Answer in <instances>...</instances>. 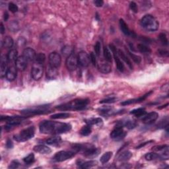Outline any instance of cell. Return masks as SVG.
Returning <instances> with one entry per match:
<instances>
[{"label":"cell","mask_w":169,"mask_h":169,"mask_svg":"<svg viewBox=\"0 0 169 169\" xmlns=\"http://www.w3.org/2000/svg\"><path fill=\"white\" fill-rule=\"evenodd\" d=\"M40 132L45 134H60L66 133L72 129L69 123L55 122L52 121H43L40 123Z\"/></svg>","instance_id":"1"},{"label":"cell","mask_w":169,"mask_h":169,"mask_svg":"<svg viewBox=\"0 0 169 169\" xmlns=\"http://www.w3.org/2000/svg\"><path fill=\"white\" fill-rule=\"evenodd\" d=\"M89 99H76L72 100L71 102L65 103L56 107V108L61 110H83L89 104Z\"/></svg>","instance_id":"2"},{"label":"cell","mask_w":169,"mask_h":169,"mask_svg":"<svg viewBox=\"0 0 169 169\" xmlns=\"http://www.w3.org/2000/svg\"><path fill=\"white\" fill-rule=\"evenodd\" d=\"M141 25L147 31L154 32L158 29L159 23L155 17L151 15H146L141 20Z\"/></svg>","instance_id":"3"},{"label":"cell","mask_w":169,"mask_h":169,"mask_svg":"<svg viewBox=\"0 0 169 169\" xmlns=\"http://www.w3.org/2000/svg\"><path fill=\"white\" fill-rule=\"evenodd\" d=\"M35 133V129L34 126H30L26 128L21 132H20L18 134L13 136L14 140L18 142H23L31 140L34 137Z\"/></svg>","instance_id":"4"},{"label":"cell","mask_w":169,"mask_h":169,"mask_svg":"<svg viewBox=\"0 0 169 169\" xmlns=\"http://www.w3.org/2000/svg\"><path fill=\"white\" fill-rule=\"evenodd\" d=\"M49 108V105H42L38 106L36 107H33L31 108H28L26 110H23L21 111L22 114L25 116H34V115H39L44 113L48 112Z\"/></svg>","instance_id":"5"},{"label":"cell","mask_w":169,"mask_h":169,"mask_svg":"<svg viewBox=\"0 0 169 169\" xmlns=\"http://www.w3.org/2000/svg\"><path fill=\"white\" fill-rule=\"evenodd\" d=\"M75 155V153L73 151H61L55 153L53 157V160L55 162H62L66 160L69 159Z\"/></svg>","instance_id":"6"},{"label":"cell","mask_w":169,"mask_h":169,"mask_svg":"<svg viewBox=\"0 0 169 169\" xmlns=\"http://www.w3.org/2000/svg\"><path fill=\"white\" fill-rule=\"evenodd\" d=\"M44 67L42 64L35 62L32 67L31 75L34 80L39 81L43 76Z\"/></svg>","instance_id":"7"},{"label":"cell","mask_w":169,"mask_h":169,"mask_svg":"<svg viewBox=\"0 0 169 169\" xmlns=\"http://www.w3.org/2000/svg\"><path fill=\"white\" fill-rule=\"evenodd\" d=\"M78 64H79L78 58L77 55H75L74 53L67 58L65 65H66V67L69 71H75V70L77 69Z\"/></svg>","instance_id":"8"},{"label":"cell","mask_w":169,"mask_h":169,"mask_svg":"<svg viewBox=\"0 0 169 169\" xmlns=\"http://www.w3.org/2000/svg\"><path fill=\"white\" fill-rule=\"evenodd\" d=\"M62 58L58 53L54 52L49 55V65L50 66L58 68L60 66Z\"/></svg>","instance_id":"9"},{"label":"cell","mask_w":169,"mask_h":169,"mask_svg":"<svg viewBox=\"0 0 169 169\" xmlns=\"http://www.w3.org/2000/svg\"><path fill=\"white\" fill-rule=\"evenodd\" d=\"M126 135V132H124L122 127L121 126H117L115 129L112 131L110 133V137L116 141H119L122 140Z\"/></svg>","instance_id":"10"},{"label":"cell","mask_w":169,"mask_h":169,"mask_svg":"<svg viewBox=\"0 0 169 169\" xmlns=\"http://www.w3.org/2000/svg\"><path fill=\"white\" fill-rule=\"evenodd\" d=\"M78 62H79V64L80 65H81L82 67H88L90 64V56L88 55L87 53L86 52L81 51L79 52V55H78Z\"/></svg>","instance_id":"11"},{"label":"cell","mask_w":169,"mask_h":169,"mask_svg":"<svg viewBox=\"0 0 169 169\" xmlns=\"http://www.w3.org/2000/svg\"><path fill=\"white\" fill-rule=\"evenodd\" d=\"M109 46L111 50H112L113 52V54H114V58L116 64L118 69L119 70L120 72H123V71H124V65H123V64L119 58V57H118V50L113 44H110Z\"/></svg>","instance_id":"12"},{"label":"cell","mask_w":169,"mask_h":169,"mask_svg":"<svg viewBox=\"0 0 169 169\" xmlns=\"http://www.w3.org/2000/svg\"><path fill=\"white\" fill-rule=\"evenodd\" d=\"M142 122L146 124H151L157 120L158 114L156 112H151L143 116Z\"/></svg>","instance_id":"13"},{"label":"cell","mask_w":169,"mask_h":169,"mask_svg":"<svg viewBox=\"0 0 169 169\" xmlns=\"http://www.w3.org/2000/svg\"><path fill=\"white\" fill-rule=\"evenodd\" d=\"M98 69L99 71L102 73V74H109L112 70V67L110 62H108L106 60H101L98 65Z\"/></svg>","instance_id":"14"},{"label":"cell","mask_w":169,"mask_h":169,"mask_svg":"<svg viewBox=\"0 0 169 169\" xmlns=\"http://www.w3.org/2000/svg\"><path fill=\"white\" fill-rule=\"evenodd\" d=\"M153 93V90H151V91L148 92L147 93H146L145 95H143L142 97H141L138 98H133V99H130V100H125V101L122 102L121 103V104L122 106H127L129 104H134V103H139V102H142L143 100H145L149 96L151 93Z\"/></svg>","instance_id":"15"},{"label":"cell","mask_w":169,"mask_h":169,"mask_svg":"<svg viewBox=\"0 0 169 169\" xmlns=\"http://www.w3.org/2000/svg\"><path fill=\"white\" fill-rule=\"evenodd\" d=\"M100 151H100V149L96 148L95 146L93 145L91 147H90L89 149L85 151V152H83V155H85V157L90 158H93L95 157H97L100 154Z\"/></svg>","instance_id":"16"},{"label":"cell","mask_w":169,"mask_h":169,"mask_svg":"<svg viewBox=\"0 0 169 169\" xmlns=\"http://www.w3.org/2000/svg\"><path fill=\"white\" fill-rule=\"evenodd\" d=\"M137 123L136 121L134 120L131 119H125L122 120L121 122H119L118 123V126H121V127H126L128 129H133L137 126Z\"/></svg>","instance_id":"17"},{"label":"cell","mask_w":169,"mask_h":169,"mask_svg":"<svg viewBox=\"0 0 169 169\" xmlns=\"http://www.w3.org/2000/svg\"><path fill=\"white\" fill-rule=\"evenodd\" d=\"M27 62L28 61L27 59L25 58L23 55H21V56L17 58V59L16 60L15 67L19 71H24L27 67Z\"/></svg>","instance_id":"18"},{"label":"cell","mask_w":169,"mask_h":169,"mask_svg":"<svg viewBox=\"0 0 169 169\" xmlns=\"http://www.w3.org/2000/svg\"><path fill=\"white\" fill-rule=\"evenodd\" d=\"M7 62H8V59H7V55H2L1 58V65H0V74H1V77L6 76L7 71L8 69Z\"/></svg>","instance_id":"19"},{"label":"cell","mask_w":169,"mask_h":169,"mask_svg":"<svg viewBox=\"0 0 169 169\" xmlns=\"http://www.w3.org/2000/svg\"><path fill=\"white\" fill-rule=\"evenodd\" d=\"M22 55L27 59L28 62H31L35 60V58H36V54L34 50L31 48H27L23 50L22 52Z\"/></svg>","instance_id":"20"},{"label":"cell","mask_w":169,"mask_h":169,"mask_svg":"<svg viewBox=\"0 0 169 169\" xmlns=\"http://www.w3.org/2000/svg\"><path fill=\"white\" fill-rule=\"evenodd\" d=\"M120 27L121 31H122L123 33L126 35V36H131L132 37L135 36V34L133 31H130L127 24H126L125 21L122 19L120 20Z\"/></svg>","instance_id":"21"},{"label":"cell","mask_w":169,"mask_h":169,"mask_svg":"<svg viewBox=\"0 0 169 169\" xmlns=\"http://www.w3.org/2000/svg\"><path fill=\"white\" fill-rule=\"evenodd\" d=\"M16 67L15 66H10L8 67V69H7L6 77L7 78V79L9 81H12L15 80L16 77H17V69Z\"/></svg>","instance_id":"22"},{"label":"cell","mask_w":169,"mask_h":169,"mask_svg":"<svg viewBox=\"0 0 169 169\" xmlns=\"http://www.w3.org/2000/svg\"><path fill=\"white\" fill-rule=\"evenodd\" d=\"M33 149L34 151L40 154H49L52 152L51 149L44 145H38L34 146Z\"/></svg>","instance_id":"23"},{"label":"cell","mask_w":169,"mask_h":169,"mask_svg":"<svg viewBox=\"0 0 169 169\" xmlns=\"http://www.w3.org/2000/svg\"><path fill=\"white\" fill-rule=\"evenodd\" d=\"M77 165L79 168H89L97 165V161H89L83 162L82 161H78Z\"/></svg>","instance_id":"24"},{"label":"cell","mask_w":169,"mask_h":169,"mask_svg":"<svg viewBox=\"0 0 169 169\" xmlns=\"http://www.w3.org/2000/svg\"><path fill=\"white\" fill-rule=\"evenodd\" d=\"M47 77L50 79H54L55 78H56L58 76V72L57 68L54 67L50 66L49 65L48 67L47 68Z\"/></svg>","instance_id":"25"},{"label":"cell","mask_w":169,"mask_h":169,"mask_svg":"<svg viewBox=\"0 0 169 169\" xmlns=\"http://www.w3.org/2000/svg\"><path fill=\"white\" fill-rule=\"evenodd\" d=\"M118 55H120V57L122 58L123 61H124L127 65L129 66L131 69H133V65L132 64V62L130 60V59L128 58V57L124 53H123L121 50H118Z\"/></svg>","instance_id":"26"},{"label":"cell","mask_w":169,"mask_h":169,"mask_svg":"<svg viewBox=\"0 0 169 169\" xmlns=\"http://www.w3.org/2000/svg\"><path fill=\"white\" fill-rule=\"evenodd\" d=\"M132 157V153L129 151H125L120 153L118 157V161H127Z\"/></svg>","instance_id":"27"},{"label":"cell","mask_w":169,"mask_h":169,"mask_svg":"<svg viewBox=\"0 0 169 169\" xmlns=\"http://www.w3.org/2000/svg\"><path fill=\"white\" fill-rule=\"evenodd\" d=\"M62 54L65 55V56H69L70 55L74 53V48L71 46L69 45H66L62 48Z\"/></svg>","instance_id":"28"},{"label":"cell","mask_w":169,"mask_h":169,"mask_svg":"<svg viewBox=\"0 0 169 169\" xmlns=\"http://www.w3.org/2000/svg\"><path fill=\"white\" fill-rule=\"evenodd\" d=\"M14 41L11 37L6 36L3 40L2 42V45L6 48H11L13 46Z\"/></svg>","instance_id":"29"},{"label":"cell","mask_w":169,"mask_h":169,"mask_svg":"<svg viewBox=\"0 0 169 169\" xmlns=\"http://www.w3.org/2000/svg\"><path fill=\"white\" fill-rule=\"evenodd\" d=\"M62 142V139L60 137H50L46 141L48 145H57Z\"/></svg>","instance_id":"30"},{"label":"cell","mask_w":169,"mask_h":169,"mask_svg":"<svg viewBox=\"0 0 169 169\" xmlns=\"http://www.w3.org/2000/svg\"><path fill=\"white\" fill-rule=\"evenodd\" d=\"M17 54H18V52H17V50L16 49H12L11 50H9L8 54H7V59H8V61L13 62L15 61L17 59Z\"/></svg>","instance_id":"31"},{"label":"cell","mask_w":169,"mask_h":169,"mask_svg":"<svg viewBox=\"0 0 169 169\" xmlns=\"http://www.w3.org/2000/svg\"><path fill=\"white\" fill-rule=\"evenodd\" d=\"M85 121L89 126L97 125L102 122V120L100 118H89V119H86Z\"/></svg>","instance_id":"32"},{"label":"cell","mask_w":169,"mask_h":169,"mask_svg":"<svg viewBox=\"0 0 169 169\" xmlns=\"http://www.w3.org/2000/svg\"><path fill=\"white\" fill-rule=\"evenodd\" d=\"M130 114H133L137 117L143 116V115H145L146 114L145 109L144 108H137V109L132 110V112H130Z\"/></svg>","instance_id":"33"},{"label":"cell","mask_w":169,"mask_h":169,"mask_svg":"<svg viewBox=\"0 0 169 169\" xmlns=\"http://www.w3.org/2000/svg\"><path fill=\"white\" fill-rule=\"evenodd\" d=\"M91 132H92V130H91V128H90V126L87 125V126H83L79 132H80V134L83 136H87L91 133Z\"/></svg>","instance_id":"34"},{"label":"cell","mask_w":169,"mask_h":169,"mask_svg":"<svg viewBox=\"0 0 169 169\" xmlns=\"http://www.w3.org/2000/svg\"><path fill=\"white\" fill-rule=\"evenodd\" d=\"M69 113L66 112H62V113H58V114H55L51 116L52 119H65L70 116Z\"/></svg>","instance_id":"35"},{"label":"cell","mask_w":169,"mask_h":169,"mask_svg":"<svg viewBox=\"0 0 169 169\" xmlns=\"http://www.w3.org/2000/svg\"><path fill=\"white\" fill-rule=\"evenodd\" d=\"M112 152H110V151H108V152L105 153L104 155H102V156L100 157V162L102 164H105L108 163V161H110L111 157H112Z\"/></svg>","instance_id":"36"},{"label":"cell","mask_w":169,"mask_h":169,"mask_svg":"<svg viewBox=\"0 0 169 169\" xmlns=\"http://www.w3.org/2000/svg\"><path fill=\"white\" fill-rule=\"evenodd\" d=\"M103 55H104V59L106 61H107L108 62H112V55H111V53L110 52V50H108V48L107 46L104 47V50H103Z\"/></svg>","instance_id":"37"},{"label":"cell","mask_w":169,"mask_h":169,"mask_svg":"<svg viewBox=\"0 0 169 169\" xmlns=\"http://www.w3.org/2000/svg\"><path fill=\"white\" fill-rule=\"evenodd\" d=\"M137 49L142 53H143V54H150L151 52L150 48H149L146 45L143 44H139L137 45Z\"/></svg>","instance_id":"38"},{"label":"cell","mask_w":169,"mask_h":169,"mask_svg":"<svg viewBox=\"0 0 169 169\" xmlns=\"http://www.w3.org/2000/svg\"><path fill=\"white\" fill-rule=\"evenodd\" d=\"M46 60V55L43 53H39L37 54L35 58V62L38 63V64H43V63Z\"/></svg>","instance_id":"39"},{"label":"cell","mask_w":169,"mask_h":169,"mask_svg":"<svg viewBox=\"0 0 169 169\" xmlns=\"http://www.w3.org/2000/svg\"><path fill=\"white\" fill-rule=\"evenodd\" d=\"M145 158L147 161H153L159 158V155L155 153H149L145 155Z\"/></svg>","instance_id":"40"},{"label":"cell","mask_w":169,"mask_h":169,"mask_svg":"<svg viewBox=\"0 0 169 169\" xmlns=\"http://www.w3.org/2000/svg\"><path fill=\"white\" fill-rule=\"evenodd\" d=\"M126 52L128 53V54L130 55V56L132 58V59L133 60V61H134V62L136 63V64H139L141 62V61H142V58H141L140 56H139V55H135L134 54H133V53L130 52L128 49H126Z\"/></svg>","instance_id":"41"},{"label":"cell","mask_w":169,"mask_h":169,"mask_svg":"<svg viewBox=\"0 0 169 169\" xmlns=\"http://www.w3.org/2000/svg\"><path fill=\"white\" fill-rule=\"evenodd\" d=\"M23 161L25 164H27V165H30V164L33 163L34 162V154L32 153L29 154V155H27L26 157H25L23 158Z\"/></svg>","instance_id":"42"},{"label":"cell","mask_w":169,"mask_h":169,"mask_svg":"<svg viewBox=\"0 0 169 169\" xmlns=\"http://www.w3.org/2000/svg\"><path fill=\"white\" fill-rule=\"evenodd\" d=\"M168 118L167 116H166V118H164V119H163L159 123H158L157 128H165L166 126H168Z\"/></svg>","instance_id":"43"},{"label":"cell","mask_w":169,"mask_h":169,"mask_svg":"<svg viewBox=\"0 0 169 169\" xmlns=\"http://www.w3.org/2000/svg\"><path fill=\"white\" fill-rule=\"evenodd\" d=\"M158 38L161 40V42H162V44L163 45H165V46H167L168 44V40L167 37H166V35L165 33H161L158 36Z\"/></svg>","instance_id":"44"},{"label":"cell","mask_w":169,"mask_h":169,"mask_svg":"<svg viewBox=\"0 0 169 169\" xmlns=\"http://www.w3.org/2000/svg\"><path fill=\"white\" fill-rule=\"evenodd\" d=\"M116 101V98L112 97L105 98V99L100 100L99 102L101 103V104H110V103H114Z\"/></svg>","instance_id":"45"},{"label":"cell","mask_w":169,"mask_h":169,"mask_svg":"<svg viewBox=\"0 0 169 169\" xmlns=\"http://www.w3.org/2000/svg\"><path fill=\"white\" fill-rule=\"evenodd\" d=\"M8 8H9V10L12 13H16L18 11V10H19V8H18V6H17L16 4H15L14 3H12V2H11V3H9V6H8Z\"/></svg>","instance_id":"46"},{"label":"cell","mask_w":169,"mask_h":169,"mask_svg":"<svg viewBox=\"0 0 169 169\" xmlns=\"http://www.w3.org/2000/svg\"><path fill=\"white\" fill-rule=\"evenodd\" d=\"M152 149L155 151H165L166 149H168V146L167 145H158L155 146V147H153Z\"/></svg>","instance_id":"47"},{"label":"cell","mask_w":169,"mask_h":169,"mask_svg":"<svg viewBox=\"0 0 169 169\" xmlns=\"http://www.w3.org/2000/svg\"><path fill=\"white\" fill-rule=\"evenodd\" d=\"M100 49H101V44L99 42H97L94 46V50L95 52V54L97 56H99L100 53Z\"/></svg>","instance_id":"48"},{"label":"cell","mask_w":169,"mask_h":169,"mask_svg":"<svg viewBox=\"0 0 169 169\" xmlns=\"http://www.w3.org/2000/svg\"><path fill=\"white\" fill-rule=\"evenodd\" d=\"M130 7L131 10H132L133 12L135 13H137L138 12L137 5L136 4V3H135V2H133V1L131 2L130 4Z\"/></svg>","instance_id":"49"},{"label":"cell","mask_w":169,"mask_h":169,"mask_svg":"<svg viewBox=\"0 0 169 169\" xmlns=\"http://www.w3.org/2000/svg\"><path fill=\"white\" fill-rule=\"evenodd\" d=\"M19 163L18 161H13L12 162L10 163L9 166H8L9 168H11V169H13V168H17L19 166Z\"/></svg>","instance_id":"50"},{"label":"cell","mask_w":169,"mask_h":169,"mask_svg":"<svg viewBox=\"0 0 169 169\" xmlns=\"http://www.w3.org/2000/svg\"><path fill=\"white\" fill-rule=\"evenodd\" d=\"M90 62L93 64V65H97V58H96V55L93 52H91L90 54Z\"/></svg>","instance_id":"51"},{"label":"cell","mask_w":169,"mask_h":169,"mask_svg":"<svg viewBox=\"0 0 169 169\" xmlns=\"http://www.w3.org/2000/svg\"><path fill=\"white\" fill-rule=\"evenodd\" d=\"M19 29L18 25H17V22H12L11 24L9 25V29L13 31H17V30Z\"/></svg>","instance_id":"52"},{"label":"cell","mask_w":169,"mask_h":169,"mask_svg":"<svg viewBox=\"0 0 169 169\" xmlns=\"http://www.w3.org/2000/svg\"><path fill=\"white\" fill-rule=\"evenodd\" d=\"M158 54L162 56H168V52L165 50H158Z\"/></svg>","instance_id":"53"},{"label":"cell","mask_w":169,"mask_h":169,"mask_svg":"<svg viewBox=\"0 0 169 169\" xmlns=\"http://www.w3.org/2000/svg\"><path fill=\"white\" fill-rule=\"evenodd\" d=\"M94 4L97 7H100L103 6V4H104V1H103L102 0H96V1H94Z\"/></svg>","instance_id":"54"},{"label":"cell","mask_w":169,"mask_h":169,"mask_svg":"<svg viewBox=\"0 0 169 169\" xmlns=\"http://www.w3.org/2000/svg\"><path fill=\"white\" fill-rule=\"evenodd\" d=\"M153 142V140H151V141H149V142H146L143 143H142V144H140V145H138L137 147H136V149H139L142 148L143 147H145L146 145H147V144H149V143H150Z\"/></svg>","instance_id":"55"},{"label":"cell","mask_w":169,"mask_h":169,"mask_svg":"<svg viewBox=\"0 0 169 169\" xmlns=\"http://www.w3.org/2000/svg\"><path fill=\"white\" fill-rule=\"evenodd\" d=\"M6 147L8 149H11L13 147V142H11V140H7L6 143Z\"/></svg>","instance_id":"56"},{"label":"cell","mask_w":169,"mask_h":169,"mask_svg":"<svg viewBox=\"0 0 169 169\" xmlns=\"http://www.w3.org/2000/svg\"><path fill=\"white\" fill-rule=\"evenodd\" d=\"M161 89H162L163 91L164 92H166L167 93L168 91V89H169V87H168V85L166 83V84H165L163 85V87H161Z\"/></svg>","instance_id":"57"},{"label":"cell","mask_w":169,"mask_h":169,"mask_svg":"<svg viewBox=\"0 0 169 169\" xmlns=\"http://www.w3.org/2000/svg\"><path fill=\"white\" fill-rule=\"evenodd\" d=\"M142 39V40L143 42H146V43H148V42H151V39H147V38H146L145 36H143L141 38Z\"/></svg>","instance_id":"58"},{"label":"cell","mask_w":169,"mask_h":169,"mask_svg":"<svg viewBox=\"0 0 169 169\" xmlns=\"http://www.w3.org/2000/svg\"><path fill=\"white\" fill-rule=\"evenodd\" d=\"M0 32H1V34H3L5 32V27L2 22H1V25H0Z\"/></svg>","instance_id":"59"},{"label":"cell","mask_w":169,"mask_h":169,"mask_svg":"<svg viewBox=\"0 0 169 169\" xmlns=\"http://www.w3.org/2000/svg\"><path fill=\"white\" fill-rule=\"evenodd\" d=\"M9 19V14L7 12H5L4 13V20L5 21H7V19Z\"/></svg>","instance_id":"60"},{"label":"cell","mask_w":169,"mask_h":169,"mask_svg":"<svg viewBox=\"0 0 169 169\" xmlns=\"http://www.w3.org/2000/svg\"><path fill=\"white\" fill-rule=\"evenodd\" d=\"M168 105V103H166V104L163 105L162 107H158V109H162V108H166V107H167Z\"/></svg>","instance_id":"61"}]
</instances>
